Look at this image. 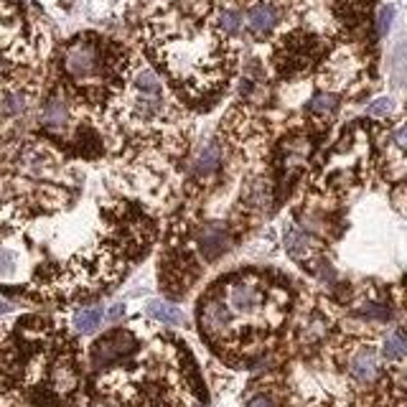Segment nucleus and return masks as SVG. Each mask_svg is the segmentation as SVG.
<instances>
[{"label":"nucleus","instance_id":"obj_9","mask_svg":"<svg viewBox=\"0 0 407 407\" xmlns=\"http://www.w3.org/2000/svg\"><path fill=\"white\" fill-rule=\"evenodd\" d=\"M230 303L237 313H255L262 305V290L250 280H239L230 290Z\"/></svg>","mask_w":407,"mask_h":407},{"label":"nucleus","instance_id":"obj_14","mask_svg":"<svg viewBox=\"0 0 407 407\" xmlns=\"http://www.w3.org/2000/svg\"><path fill=\"white\" fill-rule=\"evenodd\" d=\"M308 110L313 115H319V118H331L333 112L339 110V97L333 95V92H319V95H313V99L308 102Z\"/></svg>","mask_w":407,"mask_h":407},{"label":"nucleus","instance_id":"obj_3","mask_svg":"<svg viewBox=\"0 0 407 407\" xmlns=\"http://www.w3.org/2000/svg\"><path fill=\"white\" fill-rule=\"evenodd\" d=\"M326 54V41L316 33L308 31H290L288 36L278 41L273 51V67L275 72L285 79L305 74L313 69Z\"/></svg>","mask_w":407,"mask_h":407},{"label":"nucleus","instance_id":"obj_11","mask_svg":"<svg viewBox=\"0 0 407 407\" xmlns=\"http://www.w3.org/2000/svg\"><path fill=\"white\" fill-rule=\"evenodd\" d=\"M41 122H44V127H49V130H64V127H67L69 107L59 95L49 97V102L44 104V112H41Z\"/></svg>","mask_w":407,"mask_h":407},{"label":"nucleus","instance_id":"obj_6","mask_svg":"<svg viewBox=\"0 0 407 407\" xmlns=\"http://www.w3.org/2000/svg\"><path fill=\"white\" fill-rule=\"evenodd\" d=\"M282 21V8L275 0H255L247 8V29L257 38L270 36Z\"/></svg>","mask_w":407,"mask_h":407},{"label":"nucleus","instance_id":"obj_21","mask_svg":"<svg viewBox=\"0 0 407 407\" xmlns=\"http://www.w3.org/2000/svg\"><path fill=\"white\" fill-rule=\"evenodd\" d=\"M367 112H369V115H374V118L390 115V112H392V99H387V97H382V99H377V102H372L369 107H367Z\"/></svg>","mask_w":407,"mask_h":407},{"label":"nucleus","instance_id":"obj_8","mask_svg":"<svg viewBox=\"0 0 407 407\" xmlns=\"http://www.w3.org/2000/svg\"><path fill=\"white\" fill-rule=\"evenodd\" d=\"M199 321H201V331L207 333L209 339H214V336L227 331V326L232 324V311L227 308L224 301L212 298V301H207V303H201Z\"/></svg>","mask_w":407,"mask_h":407},{"label":"nucleus","instance_id":"obj_19","mask_svg":"<svg viewBox=\"0 0 407 407\" xmlns=\"http://www.w3.org/2000/svg\"><path fill=\"white\" fill-rule=\"evenodd\" d=\"M23 107H26V95L23 92H8L3 97V112L6 115H18V112H23Z\"/></svg>","mask_w":407,"mask_h":407},{"label":"nucleus","instance_id":"obj_18","mask_svg":"<svg viewBox=\"0 0 407 407\" xmlns=\"http://www.w3.org/2000/svg\"><path fill=\"white\" fill-rule=\"evenodd\" d=\"M239 26H242V18H239L237 10H222L219 13V29L224 31V33H239Z\"/></svg>","mask_w":407,"mask_h":407},{"label":"nucleus","instance_id":"obj_16","mask_svg":"<svg viewBox=\"0 0 407 407\" xmlns=\"http://www.w3.org/2000/svg\"><path fill=\"white\" fill-rule=\"evenodd\" d=\"M285 250H288L293 257H303V255H308V250H311V242H308V237H305L303 232L288 230L285 232Z\"/></svg>","mask_w":407,"mask_h":407},{"label":"nucleus","instance_id":"obj_13","mask_svg":"<svg viewBox=\"0 0 407 407\" xmlns=\"http://www.w3.org/2000/svg\"><path fill=\"white\" fill-rule=\"evenodd\" d=\"M148 313L153 316L156 321H161V324L166 326H181L184 324V313L178 311L176 305L166 303V301H148Z\"/></svg>","mask_w":407,"mask_h":407},{"label":"nucleus","instance_id":"obj_4","mask_svg":"<svg viewBox=\"0 0 407 407\" xmlns=\"http://www.w3.org/2000/svg\"><path fill=\"white\" fill-rule=\"evenodd\" d=\"M29 56V29L21 8L0 0V77L13 74Z\"/></svg>","mask_w":407,"mask_h":407},{"label":"nucleus","instance_id":"obj_20","mask_svg":"<svg viewBox=\"0 0 407 407\" xmlns=\"http://www.w3.org/2000/svg\"><path fill=\"white\" fill-rule=\"evenodd\" d=\"M15 273V252L8 247H0V278Z\"/></svg>","mask_w":407,"mask_h":407},{"label":"nucleus","instance_id":"obj_10","mask_svg":"<svg viewBox=\"0 0 407 407\" xmlns=\"http://www.w3.org/2000/svg\"><path fill=\"white\" fill-rule=\"evenodd\" d=\"M349 372H351V377L359 379V382H372V379L377 377V354L372 351V349H362L359 354L351 356V364H349Z\"/></svg>","mask_w":407,"mask_h":407},{"label":"nucleus","instance_id":"obj_5","mask_svg":"<svg viewBox=\"0 0 407 407\" xmlns=\"http://www.w3.org/2000/svg\"><path fill=\"white\" fill-rule=\"evenodd\" d=\"M135 346H138V341H135V336L130 331L107 333V336H102V339L95 344V351H92L95 367H110L112 362H118L122 356L133 354Z\"/></svg>","mask_w":407,"mask_h":407},{"label":"nucleus","instance_id":"obj_17","mask_svg":"<svg viewBox=\"0 0 407 407\" xmlns=\"http://www.w3.org/2000/svg\"><path fill=\"white\" fill-rule=\"evenodd\" d=\"M407 351V344H405V333L397 328V331H392L390 336H387L385 341V356L387 359H402Z\"/></svg>","mask_w":407,"mask_h":407},{"label":"nucleus","instance_id":"obj_25","mask_svg":"<svg viewBox=\"0 0 407 407\" xmlns=\"http://www.w3.org/2000/svg\"><path fill=\"white\" fill-rule=\"evenodd\" d=\"M122 313H125V308H122V305H115V308L110 311V319H112V321H118L120 316H122Z\"/></svg>","mask_w":407,"mask_h":407},{"label":"nucleus","instance_id":"obj_22","mask_svg":"<svg viewBox=\"0 0 407 407\" xmlns=\"http://www.w3.org/2000/svg\"><path fill=\"white\" fill-rule=\"evenodd\" d=\"M359 313H362V316H367V319H379V321L390 319V311H387L385 305H364Z\"/></svg>","mask_w":407,"mask_h":407},{"label":"nucleus","instance_id":"obj_12","mask_svg":"<svg viewBox=\"0 0 407 407\" xmlns=\"http://www.w3.org/2000/svg\"><path fill=\"white\" fill-rule=\"evenodd\" d=\"M219 163H222V153H219V148L212 145V143H207V145H201L199 153L193 156L191 168L196 176H209V173H214V170L219 168Z\"/></svg>","mask_w":407,"mask_h":407},{"label":"nucleus","instance_id":"obj_7","mask_svg":"<svg viewBox=\"0 0 407 407\" xmlns=\"http://www.w3.org/2000/svg\"><path fill=\"white\" fill-rule=\"evenodd\" d=\"M232 237H230V230L219 222H209L201 227L199 232V250L204 255L207 262H214L216 257H222L224 252L230 250Z\"/></svg>","mask_w":407,"mask_h":407},{"label":"nucleus","instance_id":"obj_2","mask_svg":"<svg viewBox=\"0 0 407 407\" xmlns=\"http://www.w3.org/2000/svg\"><path fill=\"white\" fill-rule=\"evenodd\" d=\"M59 69L69 87L99 102L125 84L127 56L115 41L97 33H81L61 49Z\"/></svg>","mask_w":407,"mask_h":407},{"label":"nucleus","instance_id":"obj_26","mask_svg":"<svg viewBox=\"0 0 407 407\" xmlns=\"http://www.w3.org/2000/svg\"><path fill=\"white\" fill-rule=\"evenodd\" d=\"M8 308H10V305H6V303H0V313H6Z\"/></svg>","mask_w":407,"mask_h":407},{"label":"nucleus","instance_id":"obj_24","mask_svg":"<svg viewBox=\"0 0 407 407\" xmlns=\"http://www.w3.org/2000/svg\"><path fill=\"white\" fill-rule=\"evenodd\" d=\"M247 407H275V402L270 397H255V400H250Z\"/></svg>","mask_w":407,"mask_h":407},{"label":"nucleus","instance_id":"obj_1","mask_svg":"<svg viewBox=\"0 0 407 407\" xmlns=\"http://www.w3.org/2000/svg\"><path fill=\"white\" fill-rule=\"evenodd\" d=\"M145 38L168 81L186 97H214L224 87L230 51L216 29L184 15H161L148 23Z\"/></svg>","mask_w":407,"mask_h":407},{"label":"nucleus","instance_id":"obj_15","mask_svg":"<svg viewBox=\"0 0 407 407\" xmlns=\"http://www.w3.org/2000/svg\"><path fill=\"white\" fill-rule=\"evenodd\" d=\"M102 324V308H84L74 316L77 331L81 333H92L97 331V326Z\"/></svg>","mask_w":407,"mask_h":407},{"label":"nucleus","instance_id":"obj_23","mask_svg":"<svg viewBox=\"0 0 407 407\" xmlns=\"http://www.w3.org/2000/svg\"><path fill=\"white\" fill-rule=\"evenodd\" d=\"M392 15H394L392 6H387V8H382V10H379V33H387L390 23H392Z\"/></svg>","mask_w":407,"mask_h":407}]
</instances>
